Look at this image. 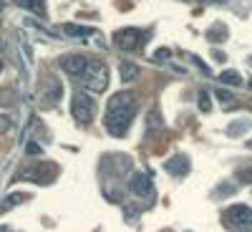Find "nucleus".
Wrapping results in <instances>:
<instances>
[{"label":"nucleus","instance_id":"f03ea898","mask_svg":"<svg viewBox=\"0 0 252 232\" xmlns=\"http://www.w3.org/2000/svg\"><path fill=\"white\" fill-rule=\"evenodd\" d=\"M71 114L78 124H89L96 116V101L86 91H76L71 99Z\"/></svg>","mask_w":252,"mask_h":232},{"label":"nucleus","instance_id":"f8f14e48","mask_svg":"<svg viewBox=\"0 0 252 232\" xmlns=\"http://www.w3.org/2000/svg\"><path fill=\"white\" fill-rule=\"evenodd\" d=\"M61 94H63V89H61V83H58V81H51V86H48V91L43 94V103H46V106H53V103H58Z\"/></svg>","mask_w":252,"mask_h":232},{"label":"nucleus","instance_id":"7ed1b4c3","mask_svg":"<svg viewBox=\"0 0 252 232\" xmlns=\"http://www.w3.org/2000/svg\"><path fill=\"white\" fill-rule=\"evenodd\" d=\"M83 83H86V89L91 91H103L109 86V68L106 63L101 61H89V68L83 73Z\"/></svg>","mask_w":252,"mask_h":232},{"label":"nucleus","instance_id":"9b49d317","mask_svg":"<svg viewBox=\"0 0 252 232\" xmlns=\"http://www.w3.org/2000/svg\"><path fill=\"white\" fill-rule=\"evenodd\" d=\"M13 3L35 13V15H46V0H13Z\"/></svg>","mask_w":252,"mask_h":232},{"label":"nucleus","instance_id":"dca6fc26","mask_svg":"<svg viewBox=\"0 0 252 232\" xmlns=\"http://www.w3.org/2000/svg\"><path fill=\"white\" fill-rule=\"evenodd\" d=\"M28 199V195H23V192H15V195H10L5 202H3V212H5V209H13L15 204H20V202H26Z\"/></svg>","mask_w":252,"mask_h":232},{"label":"nucleus","instance_id":"6ab92c4d","mask_svg":"<svg viewBox=\"0 0 252 232\" xmlns=\"http://www.w3.org/2000/svg\"><path fill=\"white\" fill-rule=\"evenodd\" d=\"M237 179L245 182V184H252V166H242V169H237Z\"/></svg>","mask_w":252,"mask_h":232},{"label":"nucleus","instance_id":"423d86ee","mask_svg":"<svg viewBox=\"0 0 252 232\" xmlns=\"http://www.w3.org/2000/svg\"><path fill=\"white\" fill-rule=\"evenodd\" d=\"M114 43L119 48L134 51V48H139V43H144V33L136 31V28H121V31L114 33Z\"/></svg>","mask_w":252,"mask_h":232},{"label":"nucleus","instance_id":"20e7f679","mask_svg":"<svg viewBox=\"0 0 252 232\" xmlns=\"http://www.w3.org/2000/svg\"><path fill=\"white\" fill-rule=\"evenodd\" d=\"M222 220H224V227H229V230H247V227H252V207L232 204V207H227Z\"/></svg>","mask_w":252,"mask_h":232},{"label":"nucleus","instance_id":"cd10ccee","mask_svg":"<svg viewBox=\"0 0 252 232\" xmlns=\"http://www.w3.org/2000/svg\"><path fill=\"white\" fill-rule=\"evenodd\" d=\"M247 86H250V89H252V81H247Z\"/></svg>","mask_w":252,"mask_h":232},{"label":"nucleus","instance_id":"4468645a","mask_svg":"<svg viewBox=\"0 0 252 232\" xmlns=\"http://www.w3.org/2000/svg\"><path fill=\"white\" fill-rule=\"evenodd\" d=\"M250 121H245V119H240V121H232V126H227V136H240V134H245L247 129H250Z\"/></svg>","mask_w":252,"mask_h":232},{"label":"nucleus","instance_id":"c85d7f7f","mask_svg":"<svg viewBox=\"0 0 252 232\" xmlns=\"http://www.w3.org/2000/svg\"><path fill=\"white\" fill-rule=\"evenodd\" d=\"M250 66H252V56H250Z\"/></svg>","mask_w":252,"mask_h":232},{"label":"nucleus","instance_id":"f3484780","mask_svg":"<svg viewBox=\"0 0 252 232\" xmlns=\"http://www.w3.org/2000/svg\"><path fill=\"white\" fill-rule=\"evenodd\" d=\"M217 99L224 103V109H232V106H237V101H235V96L229 94V91H224V89H217Z\"/></svg>","mask_w":252,"mask_h":232},{"label":"nucleus","instance_id":"6e6552de","mask_svg":"<svg viewBox=\"0 0 252 232\" xmlns=\"http://www.w3.org/2000/svg\"><path fill=\"white\" fill-rule=\"evenodd\" d=\"M56 177V166L53 164H38L35 169H26L23 172V179H31V182H40V184H46Z\"/></svg>","mask_w":252,"mask_h":232},{"label":"nucleus","instance_id":"bb28decb","mask_svg":"<svg viewBox=\"0 0 252 232\" xmlns=\"http://www.w3.org/2000/svg\"><path fill=\"white\" fill-rule=\"evenodd\" d=\"M247 146H250V149H252V139H250V141H247Z\"/></svg>","mask_w":252,"mask_h":232},{"label":"nucleus","instance_id":"393cba45","mask_svg":"<svg viewBox=\"0 0 252 232\" xmlns=\"http://www.w3.org/2000/svg\"><path fill=\"white\" fill-rule=\"evenodd\" d=\"M3 5H5V0H0V10H3Z\"/></svg>","mask_w":252,"mask_h":232},{"label":"nucleus","instance_id":"a211bd4d","mask_svg":"<svg viewBox=\"0 0 252 232\" xmlns=\"http://www.w3.org/2000/svg\"><path fill=\"white\" fill-rule=\"evenodd\" d=\"M66 33H68V35H83V38H86V35H91L94 31H91V28H78V26H66Z\"/></svg>","mask_w":252,"mask_h":232},{"label":"nucleus","instance_id":"1a4fd4ad","mask_svg":"<svg viewBox=\"0 0 252 232\" xmlns=\"http://www.w3.org/2000/svg\"><path fill=\"white\" fill-rule=\"evenodd\" d=\"M166 172H169V174H174V177H184V174L189 172V159H187L184 154H177V157H172L169 162H166Z\"/></svg>","mask_w":252,"mask_h":232},{"label":"nucleus","instance_id":"5701e85b","mask_svg":"<svg viewBox=\"0 0 252 232\" xmlns=\"http://www.w3.org/2000/svg\"><path fill=\"white\" fill-rule=\"evenodd\" d=\"M28 152H31V154H38V152H40V146H35V144H31V146H28Z\"/></svg>","mask_w":252,"mask_h":232},{"label":"nucleus","instance_id":"9d476101","mask_svg":"<svg viewBox=\"0 0 252 232\" xmlns=\"http://www.w3.org/2000/svg\"><path fill=\"white\" fill-rule=\"evenodd\" d=\"M164 129V119H161V111L159 106H152L149 114H146V134H157Z\"/></svg>","mask_w":252,"mask_h":232},{"label":"nucleus","instance_id":"0eeeda50","mask_svg":"<svg viewBox=\"0 0 252 232\" xmlns=\"http://www.w3.org/2000/svg\"><path fill=\"white\" fill-rule=\"evenodd\" d=\"M61 68L68 76H83L86 68H89V58L81 56V53H68V56L61 58Z\"/></svg>","mask_w":252,"mask_h":232},{"label":"nucleus","instance_id":"f257e3e1","mask_svg":"<svg viewBox=\"0 0 252 232\" xmlns=\"http://www.w3.org/2000/svg\"><path fill=\"white\" fill-rule=\"evenodd\" d=\"M134 116H136V96L131 91H119L109 99L103 126L111 136H124L129 132V124Z\"/></svg>","mask_w":252,"mask_h":232},{"label":"nucleus","instance_id":"2eb2a0df","mask_svg":"<svg viewBox=\"0 0 252 232\" xmlns=\"http://www.w3.org/2000/svg\"><path fill=\"white\" fill-rule=\"evenodd\" d=\"M220 81H222V83H232V86H240V83H242V76H240L237 71L229 68V71H222V73H220Z\"/></svg>","mask_w":252,"mask_h":232},{"label":"nucleus","instance_id":"39448f33","mask_svg":"<svg viewBox=\"0 0 252 232\" xmlns=\"http://www.w3.org/2000/svg\"><path fill=\"white\" fill-rule=\"evenodd\" d=\"M129 189L144 199H154V184H152V177L146 172H134L131 179H129Z\"/></svg>","mask_w":252,"mask_h":232},{"label":"nucleus","instance_id":"412c9836","mask_svg":"<svg viewBox=\"0 0 252 232\" xmlns=\"http://www.w3.org/2000/svg\"><path fill=\"white\" fill-rule=\"evenodd\" d=\"M169 56H172V53H169V48H159V51L154 53V58H157V61H166Z\"/></svg>","mask_w":252,"mask_h":232},{"label":"nucleus","instance_id":"b1692460","mask_svg":"<svg viewBox=\"0 0 252 232\" xmlns=\"http://www.w3.org/2000/svg\"><path fill=\"white\" fill-rule=\"evenodd\" d=\"M0 232H10V230H8V227H0Z\"/></svg>","mask_w":252,"mask_h":232},{"label":"nucleus","instance_id":"4be33fe9","mask_svg":"<svg viewBox=\"0 0 252 232\" xmlns=\"http://www.w3.org/2000/svg\"><path fill=\"white\" fill-rule=\"evenodd\" d=\"M10 129V116H0V134Z\"/></svg>","mask_w":252,"mask_h":232},{"label":"nucleus","instance_id":"aec40b11","mask_svg":"<svg viewBox=\"0 0 252 232\" xmlns=\"http://www.w3.org/2000/svg\"><path fill=\"white\" fill-rule=\"evenodd\" d=\"M199 109L202 111H209V94L207 91H199Z\"/></svg>","mask_w":252,"mask_h":232},{"label":"nucleus","instance_id":"ddd939ff","mask_svg":"<svg viewBox=\"0 0 252 232\" xmlns=\"http://www.w3.org/2000/svg\"><path fill=\"white\" fill-rule=\"evenodd\" d=\"M139 78V68H136V63H121V81L124 83H131Z\"/></svg>","mask_w":252,"mask_h":232},{"label":"nucleus","instance_id":"a878e982","mask_svg":"<svg viewBox=\"0 0 252 232\" xmlns=\"http://www.w3.org/2000/svg\"><path fill=\"white\" fill-rule=\"evenodd\" d=\"M0 71H3V58H0Z\"/></svg>","mask_w":252,"mask_h":232}]
</instances>
